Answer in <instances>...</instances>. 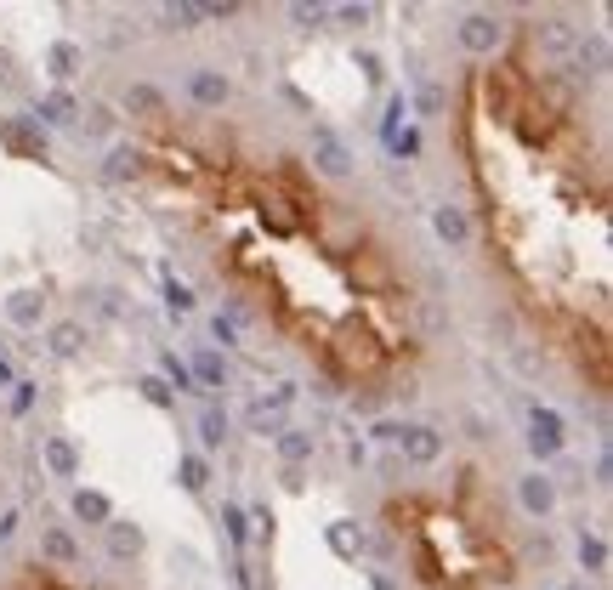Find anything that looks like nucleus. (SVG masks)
Here are the masks:
<instances>
[{
  "instance_id": "nucleus-1",
  "label": "nucleus",
  "mask_w": 613,
  "mask_h": 590,
  "mask_svg": "<svg viewBox=\"0 0 613 590\" xmlns=\"http://www.w3.org/2000/svg\"><path fill=\"white\" fill-rule=\"evenodd\" d=\"M562 449H568L562 415H557V409H545V403H534V409H528V454H534V460H540V471H545Z\"/></svg>"
},
{
  "instance_id": "nucleus-2",
  "label": "nucleus",
  "mask_w": 613,
  "mask_h": 590,
  "mask_svg": "<svg viewBox=\"0 0 613 590\" xmlns=\"http://www.w3.org/2000/svg\"><path fill=\"white\" fill-rule=\"evenodd\" d=\"M500 40H506V23L489 18V12H472V18L455 23V46L466 57H494L500 52Z\"/></svg>"
},
{
  "instance_id": "nucleus-3",
  "label": "nucleus",
  "mask_w": 613,
  "mask_h": 590,
  "mask_svg": "<svg viewBox=\"0 0 613 590\" xmlns=\"http://www.w3.org/2000/svg\"><path fill=\"white\" fill-rule=\"evenodd\" d=\"M290 403H296V381H279L273 386V392H267V398H256L250 403V432H262V437H279L284 432V409H290Z\"/></svg>"
},
{
  "instance_id": "nucleus-4",
  "label": "nucleus",
  "mask_w": 613,
  "mask_h": 590,
  "mask_svg": "<svg viewBox=\"0 0 613 590\" xmlns=\"http://www.w3.org/2000/svg\"><path fill=\"white\" fill-rule=\"evenodd\" d=\"M313 171L330 176V182H347L358 171V159H352V148L335 131H313Z\"/></svg>"
},
{
  "instance_id": "nucleus-5",
  "label": "nucleus",
  "mask_w": 613,
  "mask_h": 590,
  "mask_svg": "<svg viewBox=\"0 0 613 590\" xmlns=\"http://www.w3.org/2000/svg\"><path fill=\"white\" fill-rule=\"evenodd\" d=\"M517 505H523L534 522H545L551 511H557V477H551V471H528V477H517Z\"/></svg>"
},
{
  "instance_id": "nucleus-6",
  "label": "nucleus",
  "mask_w": 613,
  "mask_h": 590,
  "mask_svg": "<svg viewBox=\"0 0 613 590\" xmlns=\"http://www.w3.org/2000/svg\"><path fill=\"white\" fill-rule=\"evenodd\" d=\"M233 97V80L222 69H193L188 74V103L193 108H205V114H216V108Z\"/></svg>"
},
{
  "instance_id": "nucleus-7",
  "label": "nucleus",
  "mask_w": 613,
  "mask_h": 590,
  "mask_svg": "<svg viewBox=\"0 0 613 590\" xmlns=\"http://www.w3.org/2000/svg\"><path fill=\"white\" fill-rule=\"evenodd\" d=\"M398 449H403L409 466H438V460H443V432H438V426H403Z\"/></svg>"
},
{
  "instance_id": "nucleus-8",
  "label": "nucleus",
  "mask_w": 613,
  "mask_h": 590,
  "mask_svg": "<svg viewBox=\"0 0 613 590\" xmlns=\"http://www.w3.org/2000/svg\"><path fill=\"white\" fill-rule=\"evenodd\" d=\"M40 466L52 471V477H80V449L63 432H46L40 437Z\"/></svg>"
},
{
  "instance_id": "nucleus-9",
  "label": "nucleus",
  "mask_w": 613,
  "mask_h": 590,
  "mask_svg": "<svg viewBox=\"0 0 613 590\" xmlns=\"http://www.w3.org/2000/svg\"><path fill=\"white\" fill-rule=\"evenodd\" d=\"M273 443H279L284 471H301V466H307V460L318 454V432H307V426H284V432L273 437Z\"/></svg>"
},
{
  "instance_id": "nucleus-10",
  "label": "nucleus",
  "mask_w": 613,
  "mask_h": 590,
  "mask_svg": "<svg viewBox=\"0 0 613 590\" xmlns=\"http://www.w3.org/2000/svg\"><path fill=\"white\" fill-rule=\"evenodd\" d=\"M432 227H438V239L455 244V250L472 244V216H466V205H438L432 210Z\"/></svg>"
},
{
  "instance_id": "nucleus-11",
  "label": "nucleus",
  "mask_w": 613,
  "mask_h": 590,
  "mask_svg": "<svg viewBox=\"0 0 613 590\" xmlns=\"http://www.w3.org/2000/svg\"><path fill=\"white\" fill-rule=\"evenodd\" d=\"M103 534H108V556H114V562H131V556H142V545H148V539H142V528L131 517H114Z\"/></svg>"
},
{
  "instance_id": "nucleus-12",
  "label": "nucleus",
  "mask_w": 613,
  "mask_h": 590,
  "mask_svg": "<svg viewBox=\"0 0 613 590\" xmlns=\"http://www.w3.org/2000/svg\"><path fill=\"white\" fill-rule=\"evenodd\" d=\"M6 318H12L18 330H40V318H46V295H40V290H12V295H6Z\"/></svg>"
},
{
  "instance_id": "nucleus-13",
  "label": "nucleus",
  "mask_w": 613,
  "mask_h": 590,
  "mask_svg": "<svg viewBox=\"0 0 613 590\" xmlns=\"http://www.w3.org/2000/svg\"><path fill=\"white\" fill-rule=\"evenodd\" d=\"M324 539H330V551L341 556V562H358V556H364V528H358L352 517L330 522V528H324Z\"/></svg>"
},
{
  "instance_id": "nucleus-14",
  "label": "nucleus",
  "mask_w": 613,
  "mask_h": 590,
  "mask_svg": "<svg viewBox=\"0 0 613 590\" xmlns=\"http://www.w3.org/2000/svg\"><path fill=\"white\" fill-rule=\"evenodd\" d=\"M193 392H216V386H228V358H222V352H199V358H193Z\"/></svg>"
},
{
  "instance_id": "nucleus-15",
  "label": "nucleus",
  "mask_w": 613,
  "mask_h": 590,
  "mask_svg": "<svg viewBox=\"0 0 613 590\" xmlns=\"http://www.w3.org/2000/svg\"><path fill=\"white\" fill-rule=\"evenodd\" d=\"M69 505H74V517L86 522V528H108V522H114V500H108V494H97V488H80Z\"/></svg>"
},
{
  "instance_id": "nucleus-16",
  "label": "nucleus",
  "mask_w": 613,
  "mask_h": 590,
  "mask_svg": "<svg viewBox=\"0 0 613 590\" xmlns=\"http://www.w3.org/2000/svg\"><path fill=\"white\" fill-rule=\"evenodd\" d=\"M40 556L57 562V568H74V562H80V545H74L69 528H40Z\"/></svg>"
},
{
  "instance_id": "nucleus-17",
  "label": "nucleus",
  "mask_w": 613,
  "mask_h": 590,
  "mask_svg": "<svg viewBox=\"0 0 613 590\" xmlns=\"http://www.w3.org/2000/svg\"><path fill=\"white\" fill-rule=\"evenodd\" d=\"M125 108H131L137 120H159V114H165V91L148 86V80H131V86H125Z\"/></svg>"
},
{
  "instance_id": "nucleus-18",
  "label": "nucleus",
  "mask_w": 613,
  "mask_h": 590,
  "mask_svg": "<svg viewBox=\"0 0 613 590\" xmlns=\"http://www.w3.org/2000/svg\"><path fill=\"white\" fill-rule=\"evenodd\" d=\"M0 131H6V142H12V154H23V159H46V142H40V131H35L29 120H6Z\"/></svg>"
},
{
  "instance_id": "nucleus-19",
  "label": "nucleus",
  "mask_w": 613,
  "mask_h": 590,
  "mask_svg": "<svg viewBox=\"0 0 613 590\" xmlns=\"http://www.w3.org/2000/svg\"><path fill=\"white\" fill-rule=\"evenodd\" d=\"M80 63H86V52H80L74 40H52V52H46V69H52V80H74V74H80Z\"/></svg>"
},
{
  "instance_id": "nucleus-20",
  "label": "nucleus",
  "mask_w": 613,
  "mask_h": 590,
  "mask_svg": "<svg viewBox=\"0 0 613 590\" xmlns=\"http://www.w3.org/2000/svg\"><path fill=\"white\" fill-rule=\"evenodd\" d=\"M103 176H108V182H137V176H142V148H108Z\"/></svg>"
},
{
  "instance_id": "nucleus-21",
  "label": "nucleus",
  "mask_w": 613,
  "mask_h": 590,
  "mask_svg": "<svg viewBox=\"0 0 613 590\" xmlns=\"http://www.w3.org/2000/svg\"><path fill=\"white\" fill-rule=\"evenodd\" d=\"M176 483L188 488V494H205V488H211V460H205L199 449H188L182 466H176Z\"/></svg>"
},
{
  "instance_id": "nucleus-22",
  "label": "nucleus",
  "mask_w": 613,
  "mask_h": 590,
  "mask_svg": "<svg viewBox=\"0 0 613 590\" xmlns=\"http://www.w3.org/2000/svg\"><path fill=\"white\" fill-rule=\"evenodd\" d=\"M199 443H205V449H222V443H228V409H222V403H211V409L199 415Z\"/></svg>"
},
{
  "instance_id": "nucleus-23",
  "label": "nucleus",
  "mask_w": 613,
  "mask_h": 590,
  "mask_svg": "<svg viewBox=\"0 0 613 590\" xmlns=\"http://www.w3.org/2000/svg\"><path fill=\"white\" fill-rule=\"evenodd\" d=\"M579 568L585 573H608V539L602 534H579Z\"/></svg>"
},
{
  "instance_id": "nucleus-24",
  "label": "nucleus",
  "mask_w": 613,
  "mask_h": 590,
  "mask_svg": "<svg viewBox=\"0 0 613 590\" xmlns=\"http://www.w3.org/2000/svg\"><path fill=\"white\" fill-rule=\"evenodd\" d=\"M40 114H46L52 125H69L74 114H80V108H74V97H69V91H46V97H40Z\"/></svg>"
},
{
  "instance_id": "nucleus-25",
  "label": "nucleus",
  "mask_w": 613,
  "mask_h": 590,
  "mask_svg": "<svg viewBox=\"0 0 613 590\" xmlns=\"http://www.w3.org/2000/svg\"><path fill=\"white\" fill-rule=\"evenodd\" d=\"M80 341H86V330H80V324H52V352L57 358H74V352H80Z\"/></svg>"
},
{
  "instance_id": "nucleus-26",
  "label": "nucleus",
  "mask_w": 613,
  "mask_h": 590,
  "mask_svg": "<svg viewBox=\"0 0 613 590\" xmlns=\"http://www.w3.org/2000/svg\"><path fill=\"white\" fill-rule=\"evenodd\" d=\"M137 386H142V398L154 403V409H171V403H176V392H171L165 381H159V375H142Z\"/></svg>"
},
{
  "instance_id": "nucleus-27",
  "label": "nucleus",
  "mask_w": 613,
  "mask_h": 590,
  "mask_svg": "<svg viewBox=\"0 0 613 590\" xmlns=\"http://www.w3.org/2000/svg\"><path fill=\"white\" fill-rule=\"evenodd\" d=\"M222 522H228V539H233V545H245V539H250V528H245V522H250V517H245V505H233V500H228V505H222Z\"/></svg>"
},
{
  "instance_id": "nucleus-28",
  "label": "nucleus",
  "mask_w": 613,
  "mask_h": 590,
  "mask_svg": "<svg viewBox=\"0 0 613 590\" xmlns=\"http://www.w3.org/2000/svg\"><path fill=\"white\" fill-rule=\"evenodd\" d=\"M540 40L551 46V52H574V29H568V23H557V18L540 29Z\"/></svg>"
},
{
  "instance_id": "nucleus-29",
  "label": "nucleus",
  "mask_w": 613,
  "mask_h": 590,
  "mask_svg": "<svg viewBox=\"0 0 613 590\" xmlns=\"http://www.w3.org/2000/svg\"><path fill=\"white\" fill-rule=\"evenodd\" d=\"M199 6H165V29H199Z\"/></svg>"
},
{
  "instance_id": "nucleus-30",
  "label": "nucleus",
  "mask_w": 613,
  "mask_h": 590,
  "mask_svg": "<svg viewBox=\"0 0 613 590\" xmlns=\"http://www.w3.org/2000/svg\"><path fill=\"white\" fill-rule=\"evenodd\" d=\"M165 307H171V313H193V290L171 278V284H165Z\"/></svg>"
},
{
  "instance_id": "nucleus-31",
  "label": "nucleus",
  "mask_w": 613,
  "mask_h": 590,
  "mask_svg": "<svg viewBox=\"0 0 613 590\" xmlns=\"http://www.w3.org/2000/svg\"><path fill=\"white\" fill-rule=\"evenodd\" d=\"M443 108H449V91H443V86H426L421 91V114H443Z\"/></svg>"
},
{
  "instance_id": "nucleus-32",
  "label": "nucleus",
  "mask_w": 613,
  "mask_h": 590,
  "mask_svg": "<svg viewBox=\"0 0 613 590\" xmlns=\"http://www.w3.org/2000/svg\"><path fill=\"white\" fill-rule=\"evenodd\" d=\"M211 341H222V347H233V341H239V330H233V318H222V313L211 318Z\"/></svg>"
},
{
  "instance_id": "nucleus-33",
  "label": "nucleus",
  "mask_w": 613,
  "mask_h": 590,
  "mask_svg": "<svg viewBox=\"0 0 613 590\" xmlns=\"http://www.w3.org/2000/svg\"><path fill=\"white\" fill-rule=\"evenodd\" d=\"M398 432H403L398 420H381V426H375V443H398Z\"/></svg>"
},
{
  "instance_id": "nucleus-34",
  "label": "nucleus",
  "mask_w": 613,
  "mask_h": 590,
  "mask_svg": "<svg viewBox=\"0 0 613 590\" xmlns=\"http://www.w3.org/2000/svg\"><path fill=\"white\" fill-rule=\"evenodd\" d=\"M91 131H114V114H108V108H91Z\"/></svg>"
},
{
  "instance_id": "nucleus-35",
  "label": "nucleus",
  "mask_w": 613,
  "mask_h": 590,
  "mask_svg": "<svg viewBox=\"0 0 613 590\" xmlns=\"http://www.w3.org/2000/svg\"><path fill=\"white\" fill-rule=\"evenodd\" d=\"M335 18H341V23H364V18H369V6H341Z\"/></svg>"
},
{
  "instance_id": "nucleus-36",
  "label": "nucleus",
  "mask_w": 613,
  "mask_h": 590,
  "mask_svg": "<svg viewBox=\"0 0 613 590\" xmlns=\"http://www.w3.org/2000/svg\"><path fill=\"white\" fill-rule=\"evenodd\" d=\"M290 18H296V23H318V18H324V6H296Z\"/></svg>"
},
{
  "instance_id": "nucleus-37",
  "label": "nucleus",
  "mask_w": 613,
  "mask_h": 590,
  "mask_svg": "<svg viewBox=\"0 0 613 590\" xmlns=\"http://www.w3.org/2000/svg\"><path fill=\"white\" fill-rule=\"evenodd\" d=\"M18 534V511H6V517H0V539H12Z\"/></svg>"
},
{
  "instance_id": "nucleus-38",
  "label": "nucleus",
  "mask_w": 613,
  "mask_h": 590,
  "mask_svg": "<svg viewBox=\"0 0 613 590\" xmlns=\"http://www.w3.org/2000/svg\"><path fill=\"white\" fill-rule=\"evenodd\" d=\"M375 590H392V579H386V573H375Z\"/></svg>"
},
{
  "instance_id": "nucleus-39",
  "label": "nucleus",
  "mask_w": 613,
  "mask_h": 590,
  "mask_svg": "<svg viewBox=\"0 0 613 590\" xmlns=\"http://www.w3.org/2000/svg\"><path fill=\"white\" fill-rule=\"evenodd\" d=\"M568 590H585V585H568Z\"/></svg>"
}]
</instances>
